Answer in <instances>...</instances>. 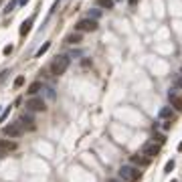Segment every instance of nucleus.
<instances>
[{"label":"nucleus","instance_id":"17","mask_svg":"<svg viewBox=\"0 0 182 182\" xmlns=\"http://www.w3.org/2000/svg\"><path fill=\"white\" fill-rule=\"evenodd\" d=\"M49 47H51V43H45V45H43V47H40L39 51H37V57H43V55H45V53L49 51Z\"/></svg>","mask_w":182,"mask_h":182},{"label":"nucleus","instance_id":"14","mask_svg":"<svg viewBox=\"0 0 182 182\" xmlns=\"http://www.w3.org/2000/svg\"><path fill=\"white\" fill-rule=\"evenodd\" d=\"M158 115H160L162 120H172L174 117V111H172V107H162Z\"/></svg>","mask_w":182,"mask_h":182},{"label":"nucleus","instance_id":"10","mask_svg":"<svg viewBox=\"0 0 182 182\" xmlns=\"http://www.w3.org/2000/svg\"><path fill=\"white\" fill-rule=\"evenodd\" d=\"M170 103H172V107L176 109V111H182V97L180 95H176L174 91H170Z\"/></svg>","mask_w":182,"mask_h":182},{"label":"nucleus","instance_id":"11","mask_svg":"<svg viewBox=\"0 0 182 182\" xmlns=\"http://www.w3.org/2000/svg\"><path fill=\"white\" fill-rule=\"evenodd\" d=\"M40 89H43V83H40V81H34V83H30V85H28V89H27V93L30 95V97H34V95L39 93Z\"/></svg>","mask_w":182,"mask_h":182},{"label":"nucleus","instance_id":"26","mask_svg":"<svg viewBox=\"0 0 182 182\" xmlns=\"http://www.w3.org/2000/svg\"><path fill=\"white\" fill-rule=\"evenodd\" d=\"M27 2H28V0H20V4H27Z\"/></svg>","mask_w":182,"mask_h":182},{"label":"nucleus","instance_id":"21","mask_svg":"<svg viewBox=\"0 0 182 182\" xmlns=\"http://www.w3.org/2000/svg\"><path fill=\"white\" fill-rule=\"evenodd\" d=\"M170 128H172V120H168V121H164V123H162V129H166V132H168Z\"/></svg>","mask_w":182,"mask_h":182},{"label":"nucleus","instance_id":"22","mask_svg":"<svg viewBox=\"0 0 182 182\" xmlns=\"http://www.w3.org/2000/svg\"><path fill=\"white\" fill-rule=\"evenodd\" d=\"M14 6H16V0H12V2L8 4V6H6V10H4V12L8 14V12H10V10H12V8H14Z\"/></svg>","mask_w":182,"mask_h":182},{"label":"nucleus","instance_id":"24","mask_svg":"<svg viewBox=\"0 0 182 182\" xmlns=\"http://www.w3.org/2000/svg\"><path fill=\"white\" fill-rule=\"evenodd\" d=\"M107 182H123V180H117V178H109Z\"/></svg>","mask_w":182,"mask_h":182},{"label":"nucleus","instance_id":"12","mask_svg":"<svg viewBox=\"0 0 182 182\" xmlns=\"http://www.w3.org/2000/svg\"><path fill=\"white\" fill-rule=\"evenodd\" d=\"M30 28H33V18H28L22 22V27H20V37H27L30 33Z\"/></svg>","mask_w":182,"mask_h":182},{"label":"nucleus","instance_id":"3","mask_svg":"<svg viewBox=\"0 0 182 182\" xmlns=\"http://www.w3.org/2000/svg\"><path fill=\"white\" fill-rule=\"evenodd\" d=\"M77 33H93L97 30V20H91V18H83L77 22V27H75Z\"/></svg>","mask_w":182,"mask_h":182},{"label":"nucleus","instance_id":"23","mask_svg":"<svg viewBox=\"0 0 182 182\" xmlns=\"http://www.w3.org/2000/svg\"><path fill=\"white\" fill-rule=\"evenodd\" d=\"M12 45H6V47H4V51H2V53H4V55H10V53H12Z\"/></svg>","mask_w":182,"mask_h":182},{"label":"nucleus","instance_id":"6","mask_svg":"<svg viewBox=\"0 0 182 182\" xmlns=\"http://www.w3.org/2000/svg\"><path fill=\"white\" fill-rule=\"evenodd\" d=\"M27 107L30 109V111H45L47 105H45V101L40 99V97H30V99L27 101Z\"/></svg>","mask_w":182,"mask_h":182},{"label":"nucleus","instance_id":"5","mask_svg":"<svg viewBox=\"0 0 182 182\" xmlns=\"http://www.w3.org/2000/svg\"><path fill=\"white\" fill-rule=\"evenodd\" d=\"M140 154H144L146 158H156V156L160 154V146L154 144V142H148V144H144V146H142Z\"/></svg>","mask_w":182,"mask_h":182},{"label":"nucleus","instance_id":"20","mask_svg":"<svg viewBox=\"0 0 182 182\" xmlns=\"http://www.w3.org/2000/svg\"><path fill=\"white\" fill-rule=\"evenodd\" d=\"M22 85H24V77L20 75V77H16V79H14V87H22Z\"/></svg>","mask_w":182,"mask_h":182},{"label":"nucleus","instance_id":"25","mask_svg":"<svg viewBox=\"0 0 182 182\" xmlns=\"http://www.w3.org/2000/svg\"><path fill=\"white\" fill-rule=\"evenodd\" d=\"M178 152H182V142H180V144H178Z\"/></svg>","mask_w":182,"mask_h":182},{"label":"nucleus","instance_id":"16","mask_svg":"<svg viewBox=\"0 0 182 182\" xmlns=\"http://www.w3.org/2000/svg\"><path fill=\"white\" fill-rule=\"evenodd\" d=\"M172 85H174L176 89H182V73H180V75H176L174 79H172Z\"/></svg>","mask_w":182,"mask_h":182},{"label":"nucleus","instance_id":"8","mask_svg":"<svg viewBox=\"0 0 182 182\" xmlns=\"http://www.w3.org/2000/svg\"><path fill=\"white\" fill-rule=\"evenodd\" d=\"M18 123L24 129H34V120H33V115L30 113H22L20 115V120H18Z\"/></svg>","mask_w":182,"mask_h":182},{"label":"nucleus","instance_id":"1","mask_svg":"<svg viewBox=\"0 0 182 182\" xmlns=\"http://www.w3.org/2000/svg\"><path fill=\"white\" fill-rule=\"evenodd\" d=\"M69 63H71V61H69L67 55H59V57H55V61L51 63L49 71H51V75H53V77H59V75H63L69 69Z\"/></svg>","mask_w":182,"mask_h":182},{"label":"nucleus","instance_id":"7","mask_svg":"<svg viewBox=\"0 0 182 182\" xmlns=\"http://www.w3.org/2000/svg\"><path fill=\"white\" fill-rule=\"evenodd\" d=\"M129 160H132V164H134V166H140V168H146V166H150V164H152V158H146L144 154H136V156H132Z\"/></svg>","mask_w":182,"mask_h":182},{"label":"nucleus","instance_id":"19","mask_svg":"<svg viewBox=\"0 0 182 182\" xmlns=\"http://www.w3.org/2000/svg\"><path fill=\"white\" fill-rule=\"evenodd\" d=\"M172 170H174V160H168L166 162V166H164V172L168 174V172H172Z\"/></svg>","mask_w":182,"mask_h":182},{"label":"nucleus","instance_id":"15","mask_svg":"<svg viewBox=\"0 0 182 182\" xmlns=\"http://www.w3.org/2000/svg\"><path fill=\"white\" fill-rule=\"evenodd\" d=\"M95 4L99 8H105V10H111L113 8V0H95Z\"/></svg>","mask_w":182,"mask_h":182},{"label":"nucleus","instance_id":"28","mask_svg":"<svg viewBox=\"0 0 182 182\" xmlns=\"http://www.w3.org/2000/svg\"><path fill=\"white\" fill-rule=\"evenodd\" d=\"M180 71H182V69H180Z\"/></svg>","mask_w":182,"mask_h":182},{"label":"nucleus","instance_id":"18","mask_svg":"<svg viewBox=\"0 0 182 182\" xmlns=\"http://www.w3.org/2000/svg\"><path fill=\"white\" fill-rule=\"evenodd\" d=\"M164 142H166V138H164V136H162V134H154V144H158V146H162Z\"/></svg>","mask_w":182,"mask_h":182},{"label":"nucleus","instance_id":"4","mask_svg":"<svg viewBox=\"0 0 182 182\" xmlns=\"http://www.w3.org/2000/svg\"><path fill=\"white\" fill-rule=\"evenodd\" d=\"M2 134L8 136V138H20V136L24 134V128L20 123H8V126L2 128Z\"/></svg>","mask_w":182,"mask_h":182},{"label":"nucleus","instance_id":"9","mask_svg":"<svg viewBox=\"0 0 182 182\" xmlns=\"http://www.w3.org/2000/svg\"><path fill=\"white\" fill-rule=\"evenodd\" d=\"M12 150H16V144L10 140H0V156L2 154H8V152H12Z\"/></svg>","mask_w":182,"mask_h":182},{"label":"nucleus","instance_id":"13","mask_svg":"<svg viewBox=\"0 0 182 182\" xmlns=\"http://www.w3.org/2000/svg\"><path fill=\"white\" fill-rule=\"evenodd\" d=\"M81 39H83V37H81V33H73V34H69L67 39H65V43H69V45H79Z\"/></svg>","mask_w":182,"mask_h":182},{"label":"nucleus","instance_id":"2","mask_svg":"<svg viewBox=\"0 0 182 182\" xmlns=\"http://www.w3.org/2000/svg\"><path fill=\"white\" fill-rule=\"evenodd\" d=\"M120 178L123 182H138L142 178V172H140V168H136V166H121L120 168Z\"/></svg>","mask_w":182,"mask_h":182},{"label":"nucleus","instance_id":"27","mask_svg":"<svg viewBox=\"0 0 182 182\" xmlns=\"http://www.w3.org/2000/svg\"><path fill=\"white\" fill-rule=\"evenodd\" d=\"M172 182H176V180H172Z\"/></svg>","mask_w":182,"mask_h":182}]
</instances>
